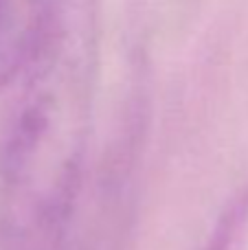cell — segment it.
I'll list each match as a JSON object with an SVG mask.
<instances>
[{"mask_svg":"<svg viewBox=\"0 0 248 250\" xmlns=\"http://www.w3.org/2000/svg\"><path fill=\"white\" fill-rule=\"evenodd\" d=\"M101 0H55L0 138V250H66L86 187Z\"/></svg>","mask_w":248,"mask_h":250,"instance_id":"1","label":"cell"},{"mask_svg":"<svg viewBox=\"0 0 248 250\" xmlns=\"http://www.w3.org/2000/svg\"><path fill=\"white\" fill-rule=\"evenodd\" d=\"M55 0H0V92L33 57Z\"/></svg>","mask_w":248,"mask_h":250,"instance_id":"2","label":"cell"}]
</instances>
